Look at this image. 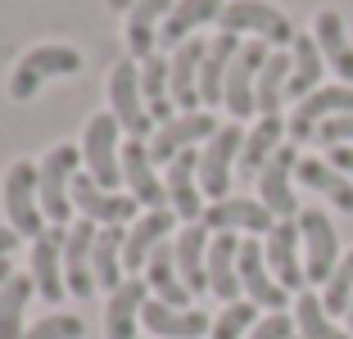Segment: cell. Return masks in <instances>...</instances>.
Masks as SVG:
<instances>
[{"instance_id":"6da1fadb","label":"cell","mask_w":353,"mask_h":339,"mask_svg":"<svg viewBox=\"0 0 353 339\" xmlns=\"http://www.w3.org/2000/svg\"><path fill=\"white\" fill-rule=\"evenodd\" d=\"M5 213H10V226L28 240L46 236V213H41V167L37 163H14L5 172Z\"/></svg>"},{"instance_id":"7a4b0ae2","label":"cell","mask_w":353,"mask_h":339,"mask_svg":"<svg viewBox=\"0 0 353 339\" xmlns=\"http://www.w3.org/2000/svg\"><path fill=\"white\" fill-rule=\"evenodd\" d=\"M82 68V54L73 45H32L28 54L19 59L10 77V100H32V95L41 91V82L50 77H68V72Z\"/></svg>"},{"instance_id":"3957f363","label":"cell","mask_w":353,"mask_h":339,"mask_svg":"<svg viewBox=\"0 0 353 339\" xmlns=\"http://www.w3.org/2000/svg\"><path fill=\"white\" fill-rule=\"evenodd\" d=\"M218 28L222 32H254L259 41H268V45H294V23L285 19V14L276 10V5H268V0H231L227 10H222V19H218Z\"/></svg>"},{"instance_id":"277c9868","label":"cell","mask_w":353,"mask_h":339,"mask_svg":"<svg viewBox=\"0 0 353 339\" xmlns=\"http://www.w3.org/2000/svg\"><path fill=\"white\" fill-rule=\"evenodd\" d=\"M299 236H303V271H308V285H326L340 267V236H335L331 217L322 208H303L299 213Z\"/></svg>"},{"instance_id":"5b68a950","label":"cell","mask_w":353,"mask_h":339,"mask_svg":"<svg viewBox=\"0 0 353 339\" xmlns=\"http://www.w3.org/2000/svg\"><path fill=\"white\" fill-rule=\"evenodd\" d=\"M240 150H245V132H240V123H227L213 132V141L204 145V154H199V190H204V199H227L231 190V167L240 163Z\"/></svg>"},{"instance_id":"8992f818","label":"cell","mask_w":353,"mask_h":339,"mask_svg":"<svg viewBox=\"0 0 353 339\" xmlns=\"http://www.w3.org/2000/svg\"><path fill=\"white\" fill-rule=\"evenodd\" d=\"M77 154L73 145H54L41 163V213L50 217L54 226H63L73 217V176H77Z\"/></svg>"},{"instance_id":"52a82bcc","label":"cell","mask_w":353,"mask_h":339,"mask_svg":"<svg viewBox=\"0 0 353 339\" xmlns=\"http://www.w3.org/2000/svg\"><path fill=\"white\" fill-rule=\"evenodd\" d=\"M268 41H245L236 54V63H231L227 72V91H222V104H227L231 118H250V113H259V72L263 63H268Z\"/></svg>"},{"instance_id":"ba28073f","label":"cell","mask_w":353,"mask_h":339,"mask_svg":"<svg viewBox=\"0 0 353 339\" xmlns=\"http://www.w3.org/2000/svg\"><path fill=\"white\" fill-rule=\"evenodd\" d=\"M82 158L91 167V181L100 190H118L123 158H118V118L114 113H95L82 132Z\"/></svg>"},{"instance_id":"9c48e42d","label":"cell","mask_w":353,"mask_h":339,"mask_svg":"<svg viewBox=\"0 0 353 339\" xmlns=\"http://www.w3.org/2000/svg\"><path fill=\"white\" fill-rule=\"evenodd\" d=\"M109 100H114V118L132 141H145L154 132V118L145 109V95H141V72H136L132 59H123L114 72H109Z\"/></svg>"},{"instance_id":"30bf717a","label":"cell","mask_w":353,"mask_h":339,"mask_svg":"<svg viewBox=\"0 0 353 339\" xmlns=\"http://www.w3.org/2000/svg\"><path fill=\"white\" fill-rule=\"evenodd\" d=\"M294 167H299V150L294 145H281L276 154L268 158V167L259 172V199L272 208V217L276 222H285V217H299V199H294L290 181H294Z\"/></svg>"},{"instance_id":"8fae6325","label":"cell","mask_w":353,"mask_h":339,"mask_svg":"<svg viewBox=\"0 0 353 339\" xmlns=\"http://www.w3.org/2000/svg\"><path fill=\"white\" fill-rule=\"evenodd\" d=\"M335 113H353V86H317V91L308 95V100L294 104L290 123H285V132H290L294 145L312 141L317 136V127L326 123V118H335Z\"/></svg>"},{"instance_id":"7c38bea8","label":"cell","mask_w":353,"mask_h":339,"mask_svg":"<svg viewBox=\"0 0 353 339\" xmlns=\"http://www.w3.org/2000/svg\"><path fill=\"white\" fill-rule=\"evenodd\" d=\"M240 285H245L250 303H259L268 312H285V303H290V289L272 276L268 254H263L259 240H240Z\"/></svg>"},{"instance_id":"4fadbf2b","label":"cell","mask_w":353,"mask_h":339,"mask_svg":"<svg viewBox=\"0 0 353 339\" xmlns=\"http://www.w3.org/2000/svg\"><path fill=\"white\" fill-rule=\"evenodd\" d=\"M299 245H303L299 217H285V222H276V226L268 231V245H263V254H268L272 276H276L285 289H299V294H303V285H308V271H303V263H299Z\"/></svg>"},{"instance_id":"5bb4252c","label":"cell","mask_w":353,"mask_h":339,"mask_svg":"<svg viewBox=\"0 0 353 339\" xmlns=\"http://www.w3.org/2000/svg\"><path fill=\"white\" fill-rule=\"evenodd\" d=\"M204 226L218 236V231H250V236H268L276 217L263 199H245V195H227L218 204L204 208Z\"/></svg>"},{"instance_id":"9a60e30c","label":"cell","mask_w":353,"mask_h":339,"mask_svg":"<svg viewBox=\"0 0 353 339\" xmlns=\"http://www.w3.org/2000/svg\"><path fill=\"white\" fill-rule=\"evenodd\" d=\"M218 118L213 113H181V118H172V123H163L154 132V145H150V158L154 163H172L181 150H195L199 141H213V132H218Z\"/></svg>"},{"instance_id":"2e32d148","label":"cell","mask_w":353,"mask_h":339,"mask_svg":"<svg viewBox=\"0 0 353 339\" xmlns=\"http://www.w3.org/2000/svg\"><path fill=\"white\" fill-rule=\"evenodd\" d=\"M168 204L181 222H204V190H199V154L195 150H181V154L168 163Z\"/></svg>"},{"instance_id":"e0dca14e","label":"cell","mask_w":353,"mask_h":339,"mask_svg":"<svg viewBox=\"0 0 353 339\" xmlns=\"http://www.w3.org/2000/svg\"><path fill=\"white\" fill-rule=\"evenodd\" d=\"M73 208H82V217H91L100 226H123L136 217L141 204L132 195H118V190H100L91 181V172H77L73 176Z\"/></svg>"},{"instance_id":"ac0fdd59","label":"cell","mask_w":353,"mask_h":339,"mask_svg":"<svg viewBox=\"0 0 353 339\" xmlns=\"http://www.w3.org/2000/svg\"><path fill=\"white\" fill-rule=\"evenodd\" d=\"M95 222L82 217L77 226H68V240H63V285L68 294L86 298L95 289V267H91V254H95Z\"/></svg>"},{"instance_id":"d6986e66","label":"cell","mask_w":353,"mask_h":339,"mask_svg":"<svg viewBox=\"0 0 353 339\" xmlns=\"http://www.w3.org/2000/svg\"><path fill=\"white\" fill-rule=\"evenodd\" d=\"M63 240H68L63 226H50L41 240H32V280H37L46 303H59L68 294V285H63Z\"/></svg>"},{"instance_id":"ffe728a7","label":"cell","mask_w":353,"mask_h":339,"mask_svg":"<svg viewBox=\"0 0 353 339\" xmlns=\"http://www.w3.org/2000/svg\"><path fill=\"white\" fill-rule=\"evenodd\" d=\"M123 181L132 185V199H136V204H145L150 213L168 208V185L154 176V158H150L145 141H127L123 145Z\"/></svg>"},{"instance_id":"44dd1931","label":"cell","mask_w":353,"mask_h":339,"mask_svg":"<svg viewBox=\"0 0 353 339\" xmlns=\"http://www.w3.org/2000/svg\"><path fill=\"white\" fill-rule=\"evenodd\" d=\"M204 54H208V41L204 37H190L172 50V104L186 113H199V68H204Z\"/></svg>"},{"instance_id":"7402d4cb","label":"cell","mask_w":353,"mask_h":339,"mask_svg":"<svg viewBox=\"0 0 353 339\" xmlns=\"http://www.w3.org/2000/svg\"><path fill=\"white\" fill-rule=\"evenodd\" d=\"M141 321H145L150 335H159V339H199V335L213 330V321H208L199 308H172V303H163V298H145Z\"/></svg>"},{"instance_id":"603a6c76","label":"cell","mask_w":353,"mask_h":339,"mask_svg":"<svg viewBox=\"0 0 353 339\" xmlns=\"http://www.w3.org/2000/svg\"><path fill=\"white\" fill-rule=\"evenodd\" d=\"M208 289L222 298V303H236L240 298V240L236 231H218L213 245H208Z\"/></svg>"},{"instance_id":"cb8c5ba5","label":"cell","mask_w":353,"mask_h":339,"mask_svg":"<svg viewBox=\"0 0 353 339\" xmlns=\"http://www.w3.org/2000/svg\"><path fill=\"white\" fill-rule=\"evenodd\" d=\"M312 37H317V50H322L326 68H335V77L344 86H353V41H349V32H344V19L335 10H317Z\"/></svg>"},{"instance_id":"d4e9b609","label":"cell","mask_w":353,"mask_h":339,"mask_svg":"<svg viewBox=\"0 0 353 339\" xmlns=\"http://www.w3.org/2000/svg\"><path fill=\"white\" fill-rule=\"evenodd\" d=\"M208 226L204 222H190L181 226V236H176L172 254H176V271H181V280H186L190 294H204L208 289Z\"/></svg>"},{"instance_id":"484cf974","label":"cell","mask_w":353,"mask_h":339,"mask_svg":"<svg viewBox=\"0 0 353 339\" xmlns=\"http://www.w3.org/2000/svg\"><path fill=\"white\" fill-rule=\"evenodd\" d=\"M240 37L236 32H218L213 41H208V54H204V68H199V100L213 109V104H222V91H227V72L231 63H236L240 54Z\"/></svg>"},{"instance_id":"4316f807","label":"cell","mask_w":353,"mask_h":339,"mask_svg":"<svg viewBox=\"0 0 353 339\" xmlns=\"http://www.w3.org/2000/svg\"><path fill=\"white\" fill-rule=\"evenodd\" d=\"M222 0H176L172 5V14L163 19V28H159V45H181V41H190L195 37V28L199 23H218L222 19Z\"/></svg>"},{"instance_id":"83f0119b","label":"cell","mask_w":353,"mask_h":339,"mask_svg":"<svg viewBox=\"0 0 353 339\" xmlns=\"http://www.w3.org/2000/svg\"><path fill=\"white\" fill-rule=\"evenodd\" d=\"M150 285L145 280H123V285L109 294V308H104V335L109 339H136V312L145 308Z\"/></svg>"},{"instance_id":"f1b7e54d","label":"cell","mask_w":353,"mask_h":339,"mask_svg":"<svg viewBox=\"0 0 353 339\" xmlns=\"http://www.w3.org/2000/svg\"><path fill=\"white\" fill-rule=\"evenodd\" d=\"M172 208H159V213H145L141 222L127 231V245H123V267L127 271H141L150 263V254H154L159 245H163V236L172 231Z\"/></svg>"},{"instance_id":"f546056e","label":"cell","mask_w":353,"mask_h":339,"mask_svg":"<svg viewBox=\"0 0 353 339\" xmlns=\"http://www.w3.org/2000/svg\"><path fill=\"white\" fill-rule=\"evenodd\" d=\"M294 176H299L308 190H317V195H326L340 213H353V181L340 172V167H331L326 158H299V167H294Z\"/></svg>"},{"instance_id":"4dcf8cb0","label":"cell","mask_w":353,"mask_h":339,"mask_svg":"<svg viewBox=\"0 0 353 339\" xmlns=\"http://www.w3.org/2000/svg\"><path fill=\"white\" fill-rule=\"evenodd\" d=\"M145 271H150V289H154V298H163V303H172V308H190V289H186V280H181V271H176V254H172V245H159L154 254H150V263H145Z\"/></svg>"},{"instance_id":"1f68e13d","label":"cell","mask_w":353,"mask_h":339,"mask_svg":"<svg viewBox=\"0 0 353 339\" xmlns=\"http://www.w3.org/2000/svg\"><path fill=\"white\" fill-rule=\"evenodd\" d=\"M172 5L176 0H136L132 19H127V45H132L136 59H150V54H154V41H159L154 23L163 28V19L172 14Z\"/></svg>"},{"instance_id":"d6a6232c","label":"cell","mask_w":353,"mask_h":339,"mask_svg":"<svg viewBox=\"0 0 353 339\" xmlns=\"http://www.w3.org/2000/svg\"><path fill=\"white\" fill-rule=\"evenodd\" d=\"M141 95H145V109H150V118H154L159 127L163 123H172V63L168 59H159V54H150L145 59V68H141Z\"/></svg>"},{"instance_id":"836d02e7","label":"cell","mask_w":353,"mask_h":339,"mask_svg":"<svg viewBox=\"0 0 353 339\" xmlns=\"http://www.w3.org/2000/svg\"><path fill=\"white\" fill-rule=\"evenodd\" d=\"M290 54H294V68H290L285 95H290V100H308V95L322 86V68H326L322 50H317V37H294Z\"/></svg>"},{"instance_id":"e575fe53","label":"cell","mask_w":353,"mask_h":339,"mask_svg":"<svg viewBox=\"0 0 353 339\" xmlns=\"http://www.w3.org/2000/svg\"><path fill=\"white\" fill-rule=\"evenodd\" d=\"M281 132H285V123L276 118H259V127L254 132H245V150H240V172L245 176H259L263 167H268V158L281 150Z\"/></svg>"},{"instance_id":"d590c367","label":"cell","mask_w":353,"mask_h":339,"mask_svg":"<svg viewBox=\"0 0 353 339\" xmlns=\"http://www.w3.org/2000/svg\"><path fill=\"white\" fill-rule=\"evenodd\" d=\"M290 68H294V54H285V50L268 54V63L259 72V118H276L281 113L285 86H290Z\"/></svg>"},{"instance_id":"8d00e7d4","label":"cell","mask_w":353,"mask_h":339,"mask_svg":"<svg viewBox=\"0 0 353 339\" xmlns=\"http://www.w3.org/2000/svg\"><path fill=\"white\" fill-rule=\"evenodd\" d=\"M294 326H299V339H353L349 330H340L331 321L326 303L312 294V289H303V294L294 298Z\"/></svg>"},{"instance_id":"74e56055","label":"cell","mask_w":353,"mask_h":339,"mask_svg":"<svg viewBox=\"0 0 353 339\" xmlns=\"http://www.w3.org/2000/svg\"><path fill=\"white\" fill-rule=\"evenodd\" d=\"M123 245H127V231L123 226H104L100 236H95V254H91V267H95V285H104L114 294L123 280H118V258H123Z\"/></svg>"},{"instance_id":"f35d334b","label":"cell","mask_w":353,"mask_h":339,"mask_svg":"<svg viewBox=\"0 0 353 339\" xmlns=\"http://www.w3.org/2000/svg\"><path fill=\"white\" fill-rule=\"evenodd\" d=\"M37 289L32 276H10V285L0 289V339H23V312H28V298Z\"/></svg>"},{"instance_id":"ab89813d","label":"cell","mask_w":353,"mask_h":339,"mask_svg":"<svg viewBox=\"0 0 353 339\" xmlns=\"http://www.w3.org/2000/svg\"><path fill=\"white\" fill-rule=\"evenodd\" d=\"M254 326H259V303H250V298H236V303H227V308H222V317L213 321L208 339H245Z\"/></svg>"},{"instance_id":"60d3db41","label":"cell","mask_w":353,"mask_h":339,"mask_svg":"<svg viewBox=\"0 0 353 339\" xmlns=\"http://www.w3.org/2000/svg\"><path fill=\"white\" fill-rule=\"evenodd\" d=\"M322 303H326L331 317H349V308H353V249L340 258L335 276L322 285Z\"/></svg>"},{"instance_id":"b9f144b4","label":"cell","mask_w":353,"mask_h":339,"mask_svg":"<svg viewBox=\"0 0 353 339\" xmlns=\"http://www.w3.org/2000/svg\"><path fill=\"white\" fill-rule=\"evenodd\" d=\"M82 317H73V312H54V317L37 321V326L28 330L23 339H82Z\"/></svg>"},{"instance_id":"7bdbcfd3","label":"cell","mask_w":353,"mask_h":339,"mask_svg":"<svg viewBox=\"0 0 353 339\" xmlns=\"http://www.w3.org/2000/svg\"><path fill=\"white\" fill-rule=\"evenodd\" d=\"M312 141L322 145V150H335V145H353V113H335V118H326L322 127H317V136Z\"/></svg>"},{"instance_id":"ee69618b","label":"cell","mask_w":353,"mask_h":339,"mask_svg":"<svg viewBox=\"0 0 353 339\" xmlns=\"http://www.w3.org/2000/svg\"><path fill=\"white\" fill-rule=\"evenodd\" d=\"M250 339H294V321L285 317V312H268V317L250 330Z\"/></svg>"},{"instance_id":"f6af8a7d","label":"cell","mask_w":353,"mask_h":339,"mask_svg":"<svg viewBox=\"0 0 353 339\" xmlns=\"http://www.w3.org/2000/svg\"><path fill=\"white\" fill-rule=\"evenodd\" d=\"M326 163L340 167V172L353 181V145H335V150H326Z\"/></svg>"},{"instance_id":"bcb514c9","label":"cell","mask_w":353,"mask_h":339,"mask_svg":"<svg viewBox=\"0 0 353 339\" xmlns=\"http://www.w3.org/2000/svg\"><path fill=\"white\" fill-rule=\"evenodd\" d=\"M14 245H19V231L14 226H0V258H10Z\"/></svg>"},{"instance_id":"7dc6e473","label":"cell","mask_w":353,"mask_h":339,"mask_svg":"<svg viewBox=\"0 0 353 339\" xmlns=\"http://www.w3.org/2000/svg\"><path fill=\"white\" fill-rule=\"evenodd\" d=\"M10 276H14V271H10V258H0V289L10 285Z\"/></svg>"},{"instance_id":"c3c4849f","label":"cell","mask_w":353,"mask_h":339,"mask_svg":"<svg viewBox=\"0 0 353 339\" xmlns=\"http://www.w3.org/2000/svg\"><path fill=\"white\" fill-rule=\"evenodd\" d=\"M349 335H353V308H349Z\"/></svg>"},{"instance_id":"681fc988","label":"cell","mask_w":353,"mask_h":339,"mask_svg":"<svg viewBox=\"0 0 353 339\" xmlns=\"http://www.w3.org/2000/svg\"><path fill=\"white\" fill-rule=\"evenodd\" d=\"M294 339H299V335H294Z\"/></svg>"}]
</instances>
